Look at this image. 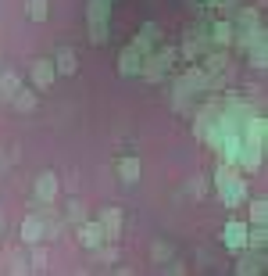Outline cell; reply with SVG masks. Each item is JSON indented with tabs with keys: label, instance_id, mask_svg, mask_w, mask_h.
<instances>
[{
	"label": "cell",
	"instance_id": "obj_5",
	"mask_svg": "<svg viewBox=\"0 0 268 276\" xmlns=\"http://www.w3.org/2000/svg\"><path fill=\"white\" fill-rule=\"evenodd\" d=\"M107 233H111V237L118 233V211H107Z\"/></svg>",
	"mask_w": 268,
	"mask_h": 276
},
{
	"label": "cell",
	"instance_id": "obj_2",
	"mask_svg": "<svg viewBox=\"0 0 268 276\" xmlns=\"http://www.w3.org/2000/svg\"><path fill=\"white\" fill-rule=\"evenodd\" d=\"M136 176H140V162H136V158H125V162H122V179H136Z\"/></svg>",
	"mask_w": 268,
	"mask_h": 276
},
{
	"label": "cell",
	"instance_id": "obj_3",
	"mask_svg": "<svg viewBox=\"0 0 268 276\" xmlns=\"http://www.w3.org/2000/svg\"><path fill=\"white\" fill-rule=\"evenodd\" d=\"M36 190H40L43 197H54V190H58V183H54V176H40V183H36Z\"/></svg>",
	"mask_w": 268,
	"mask_h": 276
},
{
	"label": "cell",
	"instance_id": "obj_6",
	"mask_svg": "<svg viewBox=\"0 0 268 276\" xmlns=\"http://www.w3.org/2000/svg\"><path fill=\"white\" fill-rule=\"evenodd\" d=\"M97 237H100V233H97L93 226H89V229H82V241H86V244H97Z\"/></svg>",
	"mask_w": 268,
	"mask_h": 276
},
{
	"label": "cell",
	"instance_id": "obj_4",
	"mask_svg": "<svg viewBox=\"0 0 268 276\" xmlns=\"http://www.w3.org/2000/svg\"><path fill=\"white\" fill-rule=\"evenodd\" d=\"M50 76H54V72H50V65H43V61H40V65H36V82H40V86H47V82H50Z\"/></svg>",
	"mask_w": 268,
	"mask_h": 276
},
{
	"label": "cell",
	"instance_id": "obj_1",
	"mask_svg": "<svg viewBox=\"0 0 268 276\" xmlns=\"http://www.w3.org/2000/svg\"><path fill=\"white\" fill-rule=\"evenodd\" d=\"M225 241L229 244H243L247 241V226L243 223H233V226H229V233H225Z\"/></svg>",
	"mask_w": 268,
	"mask_h": 276
}]
</instances>
